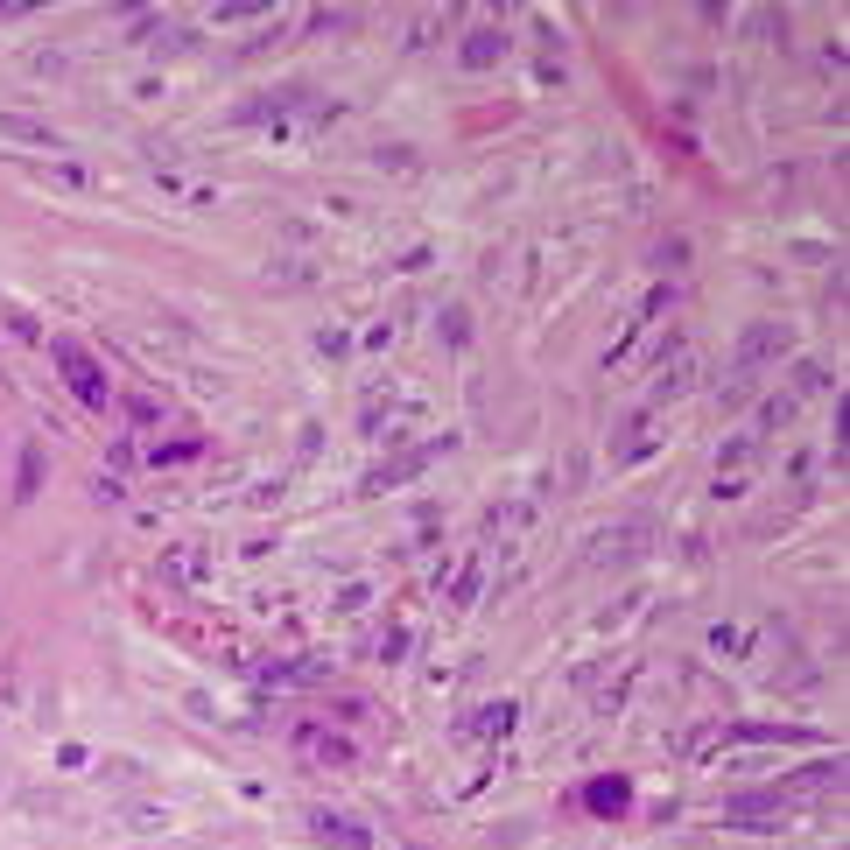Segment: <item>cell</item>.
<instances>
[{"label": "cell", "mask_w": 850, "mask_h": 850, "mask_svg": "<svg viewBox=\"0 0 850 850\" xmlns=\"http://www.w3.org/2000/svg\"><path fill=\"white\" fill-rule=\"evenodd\" d=\"M57 359H64V373H71V387H78V401H92V408H106V373H99V366H92V359H85V352H78L71 338L57 345Z\"/></svg>", "instance_id": "cell-1"}, {"label": "cell", "mask_w": 850, "mask_h": 850, "mask_svg": "<svg viewBox=\"0 0 850 850\" xmlns=\"http://www.w3.org/2000/svg\"><path fill=\"white\" fill-rule=\"evenodd\" d=\"M317 829H324V843H345V850H366V836L345 822V815H317Z\"/></svg>", "instance_id": "cell-2"}, {"label": "cell", "mask_w": 850, "mask_h": 850, "mask_svg": "<svg viewBox=\"0 0 850 850\" xmlns=\"http://www.w3.org/2000/svg\"><path fill=\"white\" fill-rule=\"evenodd\" d=\"M499 50H506V43H499V36H492V29H478V36H471V50H464V57H471V64H492V57H499Z\"/></svg>", "instance_id": "cell-3"}, {"label": "cell", "mask_w": 850, "mask_h": 850, "mask_svg": "<svg viewBox=\"0 0 850 850\" xmlns=\"http://www.w3.org/2000/svg\"><path fill=\"white\" fill-rule=\"evenodd\" d=\"M303 745H310V752H331V759H352V745H345V738H324V731H303Z\"/></svg>", "instance_id": "cell-4"}]
</instances>
